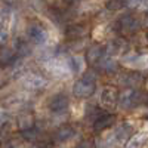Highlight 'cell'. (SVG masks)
<instances>
[{
    "mask_svg": "<svg viewBox=\"0 0 148 148\" xmlns=\"http://www.w3.org/2000/svg\"><path fill=\"white\" fill-rule=\"evenodd\" d=\"M117 27H119V31L121 34H135L138 33L139 28H141V21L138 16H135L133 14H125L119 21H117Z\"/></svg>",
    "mask_w": 148,
    "mask_h": 148,
    "instance_id": "3",
    "label": "cell"
},
{
    "mask_svg": "<svg viewBox=\"0 0 148 148\" xmlns=\"http://www.w3.org/2000/svg\"><path fill=\"white\" fill-rule=\"evenodd\" d=\"M119 83L121 86H125V88H138L142 83V76L136 71H127L121 74Z\"/></svg>",
    "mask_w": 148,
    "mask_h": 148,
    "instance_id": "11",
    "label": "cell"
},
{
    "mask_svg": "<svg viewBox=\"0 0 148 148\" xmlns=\"http://www.w3.org/2000/svg\"><path fill=\"white\" fill-rule=\"evenodd\" d=\"M27 39L34 45H45L49 39L46 28L39 22H33L27 27Z\"/></svg>",
    "mask_w": 148,
    "mask_h": 148,
    "instance_id": "4",
    "label": "cell"
},
{
    "mask_svg": "<svg viewBox=\"0 0 148 148\" xmlns=\"http://www.w3.org/2000/svg\"><path fill=\"white\" fill-rule=\"evenodd\" d=\"M15 51L18 53V56H27L31 53V49L28 47V43L24 42V40H18L15 45Z\"/></svg>",
    "mask_w": 148,
    "mask_h": 148,
    "instance_id": "20",
    "label": "cell"
},
{
    "mask_svg": "<svg viewBox=\"0 0 148 148\" xmlns=\"http://www.w3.org/2000/svg\"><path fill=\"white\" fill-rule=\"evenodd\" d=\"M119 96H120V92L116 88H113V86H105L101 90L99 102L104 107H114L119 102Z\"/></svg>",
    "mask_w": 148,
    "mask_h": 148,
    "instance_id": "8",
    "label": "cell"
},
{
    "mask_svg": "<svg viewBox=\"0 0 148 148\" xmlns=\"http://www.w3.org/2000/svg\"><path fill=\"white\" fill-rule=\"evenodd\" d=\"M9 15H10L9 6H6V5H2V6H0V24H2L5 19H8Z\"/></svg>",
    "mask_w": 148,
    "mask_h": 148,
    "instance_id": "25",
    "label": "cell"
},
{
    "mask_svg": "<svg viewBox=\"0 0 148 148\" xmlns=\"http://www.w3.org/2000/svg\"><path fill=\"white\" fill-rule=\"evenodd\" d=\"M70 105V99H68V96L64 95V93H58L55 95L53 98H51V101H49V111L53 114H61V113H64V111L68 108Z\"/></svg>",
    "mask_w": 148,
    "mask_h": 148,
    "instance_id": "7",
    "label": "cell"
},
{
    "mask_svg": "<svg viewBox=\"0 0 148 148\" xmlns=\"http://www.w3.org/2000/svg\"><path fill=\"white\" fill-rule=\"evenodd\" d=\"M147 133H138V135H133V136H130V141L127 142L129 147H141L145 144L147 141Z\"/></svg>",
    "mask_w": 148,
    "mask_h": 148,
    "instance_id": "21",
    "label": "cell"
},
{
    "mask_svg": "<svg viewBox=\"0 0 148 148\" xmlns=\"http://www.w3.org/2000/svg\"><path fill=\"white\" fill-rule=\"evenodd\" d=\"M88 34H89V28H88V25H84V24H71V25H68L67 30H65V37L70 42L82 40Z\"/></svg>",
    "mask_w": 148,
    "mask_h": 148,
    "instance_id": "5",
    "label": "cell"
},
{
    "mask_svg": "<svg viewBox=\"0 0 148 148\" xmlns=\"http://www.w3.org/2000/svg\"><path fill=\"white\" fill-rule=\"evenodd\" d=\"M127 51V42L125 39H116L107 46V55H120Z\"/></svg>",
    "mask_w": 148,
    "mask_h": 148,
    "instance_id": "17",
    "label": "cell"
},
{
    "mask_svg": "<svg viewBox=\"0 0 148 148\" xmlns=\"http://www.w3.org/2000/svg\"><path fill=\"white\" fill-rule=\"evenodd\" d=\"M18 53L15 49L12 47H5V49H0V65L2 67H9L12 65L16 61Z\"/></svg>",
    "mask_w": 148,
    "mask_h": 148,
    "instance_id": "16",
    "label": "cell"
},
{
    "mask_svg": "<svg viewBox=\"0 0 148 148\" xmlns=\"http://www.w3.org/2000/svg\"><path fill=\"white\" fill-rule=\"evenodd\" d=\"M116 123V116L111 113H102L93 120V130L95 132H104L110 129L111 126H114Z\"/></svg>",
    "mask_w": 148,
    "mask_h": 148,
    "instance_id": "9",
    "label": "cell"
},
{
    "mask_svg": "<svg viewBox=\"0 0 148 148\" xmlns=\"http://www.w3.org/2000/svg\"><path fill=\"white\" fill-rule=\"evenodd\" d=\"M74 135H76V130H74L73 126L62 125L59 129H56V132L53 133V139L56 142H67L71 138H74Z\"/></svg>",
    "mask_w": 148,
    "mask_h": 148,
    "instance_id": "14",
    "label": "cell"
},
{
    "mask_svg": "<svg viewBox=\"0 0 148 148\" xmlns=\"http://www.w3.org/2000/svg\"><path fill=\"white\" fill-rule=\"evenodd\" d=\"M127 6L133 9H148V0H127Z\"/></svg>",
    "mask_w": 148,
    "mask_h": 148,
    "instance_id": "23",
    "label": "cell"
},
{
    "mask_svg": "<svg viewBox=\"0 0 148 148\" xmlns=\"http://www.w3.org/2000/svg\"><path fill=\"white\" fill-rule=\"evenodd\" d=\"M141 99H142V95L138 90V88H126L119 96V105L121 110H132L138 107Z\"/></svg>",
    "mask_w": 148,
    "mask_h": 148,
    "instance_id": "2",
    "label": "cell"
},
{
    "mask_svg": "<svg viewBox=\"0 0 148 148\" xmlns=\"http://www.w3.org/2000/svg\"><path fill=\"white\" fill-rule=\"evenodd\" d=\"M95 90H96L95 74L90 73H86L82 79L76 80V83L73 84V93L79 99H88L95 93Z\"/></svg>",
    "mask_w": 148,
    "mask_h": 148,
    "instance_id": "1",
    "label": "cell"
},
{
    "mask_svg": "<svg viewBox=\"0 0 148 148\" xmlns=\"http://www.w3.org/2000/svg\"><path fill=\"white\" fill-rule=\"evenodd\" d=\"M107 55V47L96 43V45H92L88 51H86V62L89 65H96L99 61Z\"/></svg>",
    "mask_w": 148,
    "mask_h": 148,
    "instance_id": "6",
    "label": "cell"
},
{
    "mask_svg": "<svg viewBox=\"0 0 148 148\" xmlns=\"http://www.w3.org/2000/svg\"><path fill=\"white\" fill-rule=\"evenodd\" d=\"M127 5V0H108L107 3V9L114 12V10H120Z\"/></svg>",
    "mask_w": 148,
    "mask_h": 148,
    "instance_id": "22",
    "label": "cell"
},
{
    "mask_svg": "<svg viewBox=\"0 0 148 148\" xmlns=\"http://www.w3.org/2000/svg\"><path fill=\"white\" fill-rule=\"evenodd\" d=\"M6 120H8V116H6V113L5 111H2L0 110V127H2L5 123H6Z\"/></svg>",
    "mask_w": 148,
    "mask_h": 148,
    "instance_id": "26",
    "label": "cell"
},
{
    "mask_svg": "<svg viewBox=\"0 0 148 148\" xmlns=\"http://www.w3.org/2000/svg\"><path fill=\"white\" fill-rule=\"evenodd\" d=\"M147 89H148V80H147Z\"/></svg>",
    "mask_w": 148,
    "mask_h": 148,
    "instance_id": "30",
    "label": "cell"
},
{
    "mask_svg": "<svg viewBox=\"0 0 148 148\" xmlns=\"http://www.w3.org/2000/svg\"><path fill=\"white\" fill-rule=\"evenodd\" d=\"M16 126L19 132H25L33 127H36V119L31 113H22L16 117Z\"/></svg>",
    "mask_w": 148,
    "mask_h": 148,
    "instance_id": "12",
    "label": "cell"
},
{
    "mask_svg": "<svg viewBox=\"0 0 148 148\" xmlns=\"http://www.w3.org/2000/svg\"><path fill=\"white\" fill-rule=\"evenodd\" d=\"M132 133H133L132 126L129 125V123H123V125H120V126H117L114 129L113 139L117 141V142H125V141H127L132 136Z\"/></svg>",
    "mask_w": 148,
    "mask_h": 148,
    "instance_id": "13",
    "label": "cell"
},
{
    "mask_svg": "<svg viewBox=\"0 0 148 148\" xmlns=\"http://www.w3.org/2000/svg\"><path fill=\"white\" fill-rule=\"evenodd\" d=\"M84 65H86L84 59H83L82 56H79V55H73V56L68 59V68H70L71 73H74V74H80V73L84 70Z\"/></svg>",
    "mask_w": 148,
    "mask_h": 148,
    "instance_id": "18",
    "label": "cell"
},
{
    "mask_svg": "<svg viewBox=\"0 0 148 148\" xmlns=\"http://www.w3.org/2000/svg\"><path fill=\"white\" fill-rule=\"evenodd\" d=\"M123 64H125L126 67H129V68H138V67L144 65V59L138 53H127V55H125V58H123Z\"/></svg>",
    "mask_w": 148,
    "mask_h": 148,
    "instance_id": "19",
    "label": "cell"
},
{
    "mask_svg": "<svg viewBox=\"0 0 148 148\" xmlns=\"http://www.w3.org/2000/svg\"><path fill=\"white\" fill-rule=\"evenodd\" d=\"M8 40H9V31L3 24H0V45H6Z\"/></svg>",
    "mask_w": 148,
    "mask_h": 148,
    "instance_id": "24",
    "label": "cell"
},
{
    "mask_svg": "<svg viewBox=\"0 0 148 148\" xmlns=\"http://www.w3.org/2000/svg\"><path fill=\"white\" fill-rule=\"evenodd\" d=\"M145 37H147V42H148V31H147V36Z\"/></svg>",
    "mask_w": 148,
    "mask_h": 148,
    "instance_id": "29",
    "label": "cell"
},
{
    "mask_svg": "<svg viewBox=\"0 0 148 148\" xmlns=\"http://www.w3.org/2000/svg\"><path fill=\"white\" fill-rule=\"evenodd\" d=\"M24 86L30 90H42L43 88L47 86V80L45 77L39 76V74L31 73V74L24 77Z\"/></svg>",
    "mask_w": 148,
    "mask_h": 148,
    "instance_id": "10",
    "label": "cell"
},
{
    "mask_svg": "<svg viewBox=\"0 0 148 148\" xmlns=\"http://www.w3.org/2000/svg\"><path fill=\"white\" fill-rule=\"evenodd\" d=\"M98 70L99 71H104L107 74H111V73H116L119 70V62L114 59V58H111V55L108 56H104L99 62L96 64Z\"/></svg>",
    "mask_w": 148,
    "mask_h": 148,
    "instance_id": "15",
    "label": "cell"
},
{
    "mask_svg": "<svg viewBox=\"0 0 148 148\" xmlns=\"http://www.w3.org/2000/svg\"><path fill=\"white\" fill-rule=\"evenodd\" d=\"M144 25L148 27V9L145 10V16H144Z\"/></svg>",
    "mask_w": 148,
    "mask_h": 148,
    "instance_id": "27",
    "label": "cell"
},
{
    "mask_svg": "<svg viewBox=\"0 0 148 148\" xmlns=\"http://www.w3.org/2000/svg\"><path fill=\"white\" fill-rule=\"evenodd\" d=\"M79 147H92V144L90 142H82V144H79Z\"/></svg>",
    "mask_w": 148,
    "mask_h": 148,
    "instance_id": "28",
    "label": "cell"
}]
</instances>
